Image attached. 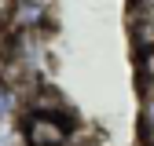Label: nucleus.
<instances>
[{"label": "nucleus", "mask_w": 154, "mask_h": 146, "mask_svg": "<svg viewBox=\"0 0 154 146\" xmlns=\"http://www.w3.org/2000/svg\"><path fill=\"white\" fill-rule=\"evenodd\" d=\"M136 69H140V84L154 88V48H140L136 51Z\"/></svg>", "instance_id": "nucleus-4"}, {"label": "nucleus", "mask_w": 154, "mask_h": 146, "mask_svg": "<svg viewBox=\"0 0 154 146\" xmlns=\"http://www.w3.org/2000/svg\"><path fill=\"white\" fill-rule=\"evenodd\" d=\"M77 124L66 110L44 113V110H22L18 113V135L22 146H70Z\"/></svg>", "instance_id": "nucleus-1"}, {"label": "nucleus", "mask_w": 154, "mask_h": 146, "mask_svg": "<svg viewBox=\"0 0 154 146\" xmlns=\"http://www.w3.org/2000/svg\"><path fill=\"white\" fill-rule=\"evenodd\" d=\"M143 88V99H140V128H143V139L147 146H154V88L140 84Z\"/></svg>", "instance_id": "nucleus-3"}, {"label": "nucleus", "mask_w": 154, "mask_h": 146, "mask_svg": "<svg viewBox=\"0 0 154 146\" xmlns=\"http://www.w3.org/2000/svg\"><path fill=\"white\" fill-rule=\"evenodd\" d=\"M18 113H22V95H18L15 84L0 77V121H15Z\"/></svg>", "instance_id": "nucleus-2"}, {"label": "nucleus", "mask_w": 154, "mask_h": 146, "mask_svg": "<svg viewBox=\"0 0 154 146\" xmlns=\"http://www.w3.org/2000/svg\"><path fill=\"white\" fill-rule=\"evenodd\" d=\"M11 7H15V0H0V29L8 26V15H11Z\"/></svg>", "instance_id": "nucleus-5"}]
</instances>
